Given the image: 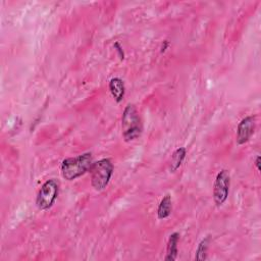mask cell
<instances>
[{
    "mask_svg": "<svg viewBox=\"0 0 261 261\" xmlns=\"http://www.w3.org/2000/svg\"><path fill=\"white\" fill-rule=\"evenodd\" d=\"M93 163L92 154L89 152L79 155L77 157L66 158L61 163V176L66 181H74L89 171Z\"/></svg>",
    "mask_w": 261,
    "mask_h": 261,
    "instance_id": "1",
    "label": "cell"
},
{
    "mask_svg": "<svg viewBox=\"0 0 261 261\" xmlns=\"http://www.w3.org/2000/svg\"><path fill=\"white\" fill-rule=\"evenodd\" d=\"M121 130L126 142L134 141L141 136L143 126L141 117L134 104H128L121 116Z\"/></svg>",
    "mask_w": 261,
    "mask_h": 261,
    "instance_id": "2",
    "label": "cell"
},
{
    "mask_svg": "<svg viewBox=\"0 0 261 261\" xmlns=\"http://www.w3.org/2000/svg\"><path fill=\"white\" fill-rule=\"evenodd\" d=\"M113 164L110 159L103 158L94 162L91 172V185L96 191H102L107 187L113 175Z\"/></svg>",
    "mask_w": 261,
    "mask_h": 261,
    "instance_id": "3",
    "label": "cell"
},
{
    "mask_svg": "<svg viewBox=\"0 0 261 261\" xmlns=\"http://www.w3.org/2000/svg\"><path fill=\"white\" fill-rule=\"evenodd\" d=\"M59 192V183L55 179L46 181L39 190L36 205L40 210H47L54 204Z\"/></svg>",
    "mask_w": 261,
    "mask_h": 261,
    "instance_id": "4",
    "label": "cell"
},
{
    "mask_svg": "<svg viewBox=\"0 0 261 261\" xmlns=\"http://www.w3.org/2000/svg\"><path fill=\"white\" fill-rule=\"evenodd\" d=\"M231 176L227 169L220 170L214 181L213 185V200L217 206H221L227 201L230 193Z\"/></svg>",
    "mask_w": 261,
    "mask_h": 261,
    "instance_id": "5",
    "label": "cell"
},
{
    "mask_svg": "<svg viewBox=\"0 0 261 261\" xmlns=\"http://www.w3.org/2000/svg\"><path fill=\"white\" fill-rule=\"evenodd\" d=\"M255 130V117L246 116L241 120L237 129V143L243 145L249 141Z\"/></svg>",
    "mask_w": 261,
    "mask_h": 261,
    "instance_id": "6",
    "label": "cell"
},
{
    "mask_svg": "<svg viewBox=\"0 0 261 261\" xmlns=\"http://www.w3.org/2000/svg\"><path fill=\"white\" fill-rule=\"evenodd\" d=\"M109 91L117 103L123 101L126 93L124 81L119 78H112L109 82Z\"/></svg>",
    "mask_w": 261,
    "mask_h": 261,
    "instance_id": "7",
    "label": "cell"
},
{
    "mask_svg": "<svg viewBox=\"0 0 261 261\" xmlns=\"http://www.w3.org/2000/svg\"><path fill=\"white\" fill-rule=\"evenodd\" d=\"M179 241H180L179 233H173L169 236L167 247H166V256L164 257L165 261H175L177 259Z\"/></svg>",
    "mask_w": 261,
    "mask_h": 261,
    "instance_id": "8",
    "label": "cell"
},
{
    "mask_svg": "<svg viewBox=\"0 0 261 261\" xmlns=\"http://www.w3.org/2000/svg\"><path fill=\"white\" fill-rule=\"evenodd\" d=\"M186 155H187V150L184 147L178 148L175 152L172 153L171 158H170V163H169L170 172H175L178 170V168L182 165L183 161L185 160Z\"/></svg>",
    "mask_w": 261,
    "mask_h": 261,
    "instance_id": "9",
    "label": "cell"
},
{
    "mask_svg": "<svg viewBox=\"0 0 261 261\" xmlns=\"http://www.w3.org/2000/svg\"><path fill=\"white\" fill-rule=\"evenodd\" d=\"M172 209V202H171V196L165 195L162 200L159 203L158 209H157V216L159 219H164L168 217L171 213Z\"/></svg>",
    "mask_w": 261,
    "mask_h": 261,
    "instance_id": "10",
    "label": "cell"
},
{
    "mask_svg": "<svg viewBox=\"0 0 261 261\" xmlns=\"http://www.w3.org/2000/svg\"><path fill=\"white\" fill-rule=\"evenodd\" d=\"M209 243H210V236H207L199 243L195 256L196 260H205L207 258V250L208 247H209Z\"/></svg>",
    "mask_w": 261,
    "mask_h": 261,
    "instance_id": "11",
    "label": "cell"
},
{
    "mask_svg": "<svg viewBox=\"0 0 261 261\" xmlns=\"http://www.w3.org/2000/svg\"><path fill=\"white\" fill-rule=\"evenodd\" d=\"M114 47L116 48V51L119 53V57H120V59H124V56H125V55H124V51L121 50L119 44H118V43H115V44H114Z\"/></svg>",
    "mask_w": 261,
    "mask_h": 261,
    "instance_id": "12",
    "label": "cell"
},
{
    "mask_svg": "<svg viewBox=\"0 0 261 261\" xmlns=\"http://www.w3.org/2000/svg\"><path fill=\"white\" fill-rule=\"evenodd\" d=\"M168 46H169V42H168L167 40L163 41V43H162V45H161V50H160L161 53H164V52L166 51V49H167Z\"/></svg>",
    "mask_w": 261,
    "mask_h": 261,
    "instance_id": "13",
    "label": "cell"
},
{
    "mask_svg": "<svg viewBox=\"0 0 261 261\" xmlns=\"http://www.w3.org/2000/svg\"><path fill=\"white\" fill-rule=\"evenodd\" d=\"M255 166L258 171H260V156H257L255 160Z\"/></svg>",
    "mask_w": 261,
    "mask_h": 261,
    "instance_id": "14",
    "label": "cell"
}]
</instances>
